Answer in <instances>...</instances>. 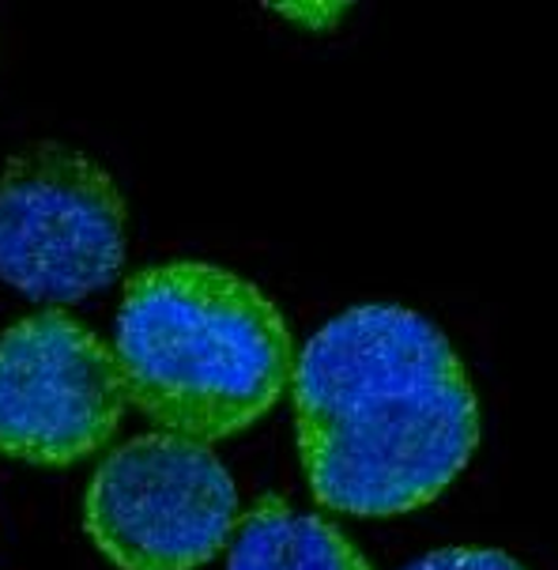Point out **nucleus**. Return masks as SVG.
Returning <instances> with one entry per match:
<instances>
[{"label":"nucleus","instance_id":"obj_1","mask_svg":"<svg viewBox=\"0 0 558 570\" xmlns=\"http://www.w3.org/2000/svg\"><path fill=\"white\" fill-rule=\"evenodd\" d=\"M291 379L306 480L340 514H411L446 495L479 446L465 363L408 306L336 314L302 344Z\"/></svg>","mask_w":558,"mask_h":570},{"label":"nucleus","instance_id":"obj_2","mask_svg":"<svg viewBox=\"0 0 558 570\" xmlns=\"http://www.w3.org/2000/svg\"><path fill=\"white\" fill-rule=\"evenodd\" d=\"M129 404L159 431L219 442L253 428L295 374L283 314L261 287L205 261L129 276L113 336Z\"/></svg>","mask_w":558,"mask_h":570},{"label":"nucleus","instance_id":"obj_3","mask_svg":"<svg viewBox=\"0 0 558 570\" xmlns=\"http://www.w3.org/2000/svg\"><path fill=\"white\" fill-rule=\"evenodd\" d=\"M124 200L83 151L34 144L0 170V279L34 303H80L124 265Z\"/></svg>","mask_w":558,"mask_h":570},{"label":"nucleus","instance_id":"obj_4","mask_svg":"<svg viewBox=\"0 0 558 570\" xmlns=\"http://www.w3.org/2000/svg\"><path fill=\"white\" fill-rule=\"evenodd\" d=\"M238 491L205 442L151 431L102 461L83 525L121 570H197L235 533Z\"/></svg>","mask_w":558,"mask_h":570},{"label":"nucleus","instance_id":"obj_5","mask_svg":"<svg viewBox=\"0 0 558 570\" xmlns=\"http://www.w3.org/2000/svg\"><path fill=\"white\" fill-rule=\"evenodd\" d=\"M113 352L69 314H31L0 336V450L72 465L113 439L124 415Z\"/></svg>","mask_w":558,"mask_h":570},{"label":"nucleus","instance_id":"obj_6","mask_svg":"<svg viewBox=\"0 0 558 570\" xmlns=\"http://www.w3.org/2000/svg\"><path fill=\"white\" fill-rule=\"evenodd\" d=\"M227 570H370L332 521L298 514L283 499H261L238 521Z\"/></svg>","mask_w":558,"mask_h":570},{"label":"nucleus","instance_id":"obj_7","mask_svg":"<svg viewBox=\"0 0 558 570\" xmlns=\"http://www.w3.org/2000/svg\"><path fill=\"white\" fill-rule=\"evenodd\" d=\"M403 570H528L498 548H441Z\"/></svg>","mask_w":558,"mask_h":570},{"label":"nucleus","instance_id":"obj_8","mask_svg":"<svg viewBox=\"0 0 558 570\" xmlns=\"http://www.w3.org/2000/svg\"><path fill=\"white\" fill-rule=\"evenodd\" d=\"M272 12L298 27H310V31H329L351 12V4H272Z\"/></svg>","mask_w":558,"mask_h":570}]
</instances>
